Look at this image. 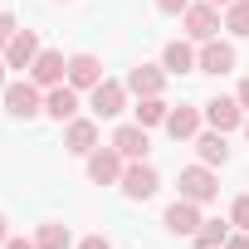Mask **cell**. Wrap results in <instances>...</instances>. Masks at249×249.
I'll list each match as a JSON object with an SVG mask.
<instances>
[{
    "mask_svg": "<svg viewBox=\"0 0 249 249\" xmlns=\"http://www.w3.org/2000/svg\"><path fill=\"white\" fill-rule=\"evenodd\" d=\"M230 220H234V230H249V196H239L230 205Z\"/></svg>",
    "mask_w": 249,
    "mask_h": 249,
    "instance_id": "d4e9b609",
    "label": "cell"
},
{
    "mask_svg": "<svg viewBox=\"0 0 249 249\" xmlns=\"http://www.w3.org/2000/svg\"><path fill=\"white\" fill-rule=\"evenodd\" d=\"M210 5H215V10H230V5H234V0H210Z\"/></svg>",
    "mask_w": 249,
    "mask_h": 249,
    "instance_id": "d6a6232c",
    "label": "cell"
},
{
    "mask_svg": "<svg viewBox=\"0 0 249 249\" xmlns=\"http://www.w3.org/2000/svg\"><path fill=\"white\" fill-rule=\"evenodd\" d=\"M225 30L239 35V39H249V0H234V5L225 10Z\"/></svg>",
    "mask_w": 249,
    "mask_h": 249,
    "instance_id": "603a6c76",
    "label": "cell"
},
{
    "mask_svg": "<svg viewBox=\"0 0 249 249\" xmlns=\"http://www.w3.org/2000/svg\"><path fill=\"white\" fill-rule=\"evenodd\" d=\"M234 98H239V107L249 112V78H239V88H234Z\"/></svg>",
    "mask_w": 249,
    "mask_h": 249,
    "instance_id": "f1b7e54d",
    "label": "cell"
},
{
    "mask_svg": "<svg viewBox=\"0 0 249 249\" xmlns=\"http://www.w3.org/2000/svg\"><path fill=\"white\" fill-rule=\"evenodd\" d=\"M205 122H210L215 132L244 127V107H239V98H210V103H205Z\"/></svg>",
    "mask_w": 249,
    "mask_h": 249,
    "instance_id": "5bb4252c",
    "label": "cell"
},
{
    "mask_svg": "<svg viewBox=\"0 0 249 249\" xmlns=\"http://www.w3.org/2000/svg\"><path fill=\"white\" fill-rule=\"evenodd\" d=\"M122 196L127 200H152L157 191H161V176H157V166L152 161H127V171H122Z\"/></svg>",
    "mask_w": 249,
    "mask_h": 249,
    "instance_id": "277c9868",
    "label": "cell"
},
{
    "mask_svg": "<svg viewBox=\"0 0 249 249\" xmlns=\"http://www.w3.org/2000/svg\"><path fill=\"white\" fill-rule=\"evenodd\" d=\"M122 107H127V83H117V78H103L93 93H88V112L98 117V122H107V117H117Z\"/></svg>",
    "mask_w": 249,
    "mask_h": 249,
    "instance_id": "52a82bcc",
    "label": "cell"
},
{
    "mask_svg": "<svg viewBox=\"0 0 249 249\" xmlns=\"http://www.w3.org/2000/svg\"><path fill=\"white\" fill-rule=\"evenodd\" d=\"M5 69H10V64H5V59H0V93H5Z\"/></svg>",
    "mask_w": 249,
    "mask_h": 249,
    "instance_id": "1f68e13d",
    "label": "cell"
},
{
    "mask_svg": "<svg viewBox=\"0 0 249 249\" xmlns=\"http://www.w3.org/2000/svg\"><path fill=\"white\" fill-rule=\"evenodd\" d=\"M15 35H20V25H15V15H10V10H0V54L10 49V39H15Z\"/></svg>",
    "mask_w": 249,
    "mask_h": 249,
    "instance_id": "cb8c5ba5",
    "label": "cell"
},
{
    "mask_svg": "<svg viewBox=\"0 0 249 249\" xmlns=\"http://www.w3.org/2000/svg\"><path fill=\"white\" fill-rule=\"evenodd\" d=\"M5 112L10 117H20V122H30V117H39L44 112V88L39 83H30V78H20V83H5Z\"/></svg>",
    "mask_w": 249,
    "mask_h": 249,
    "instance_id": "6da1fadb",
    "label": "cell"
},
{
    "mask_svg": "<svg viewBox=\"0 0 249 249\" xmlns=\"http://www.w3.org/2000/svg\"><path fill=\"white\" fill-rule=\"evenodd\" d=\"M127 93H137V98H157L161 88H166V69L161 64H137V69H127Z\"/></svg>",
    "mask_w": 249,
    "mask_h": 249,
    "instance_id": "4fadbf2b",
    "label": "cell"
},
{
    "mask_svg": "<svg viewBox=\"0 0 249 249\" xmlns=\"http://www.w3.org/2000/svg\"><path fill=\"white\" fill-rule=\"evenodd\" d=\"M0 249H39V244H35V239H5Z\"/></svg>",
    "mask_w": 249,
    "mask_h": 249,
    "instance_id": "f546056e",
    "label": "cell"
},
{
    "mask_svg": "<svg viewBox=\"0 0 249 249\" xmlns=\"http://www.w3.org/2000/svg\"><path fill=\"white\" fill-rule=\"evenodd\" d=\"M244 137H249V117H244Z\"/></svg>",
    "mask_w": 249,
    "mask_h": 249,
    "instance_id": "836d02e7",
    "label": "cell"
},
{
    "mask_svg": "<svg viewBox=\"0 0 249 249\" xmlns=\"http://www.w3.org/2000/svg\"><path fill=\"white\" fill-rule=\"evenodd\" d=\"M225 249H249V230H239V234H230V239H225Z\"/></svg>",
    "mask_w": 249,
    "mask_h": 249,
    "instance_id": "4316f807",
    "label": "cell"
},
{
    "mask_svg": "<svg viewBox=\"0 0 249 249\" xmlns=\"http://www.w3.org/2000/svg\"><path fill=\"white\" fill-rule=\"evenodd\" d=\"M230 234H234V220H200V230L191 239H196V249H225Z\"/></svg>",
    "mask_w": 249,
    "mask_h": 249,
    "instance_id": "ffe728a7",
    "label": "cell"
},
{
    "mask_svg": "<svg viewBox=\"0 0 249 249\" xmlns=\"http://www.w3.org/2000/svg\"><path fill=\"white\" fill-rule=\"evenodd\" d=\"M30 83H39V88H59V83H69V59H64L59 49H39V59L30 64Z\"/></svg>",
    "mask_w": 249,
    "mask_h": 249,
    "instance_id": "ba28073f",
    "label": "cell"
},
{
    "mask_svg": "<svg viewBox=\"0 0 249 249\" xmlns=\"http://www.w3.org/2000/svg\"><path fill=\"white\" fill-rule=\"evenodd\" d=\"M137 122H142V127H166V112H171V103L157 93V98H137Z\"/></svg>",
    "mask_w": 249,
    "mask_h": 249,
    "instance_id": "44dd1931",
    "label": "cell"
},
{
    "mask_svg": "<svg viewBox=\"0 0 249 249\" xmlns=\"http://www.w3.org/2000/svg\"><path fill=\"white\" fill-rule=\"evenodd\" d=\"M234 64H239V54H234V44H230V39H220V35H215V39H205V44L196 49V69H200V73L225 78Z\"/></svg>",
    "mask_w": 249,
    "mask_h": 249,
    "instance_id": "8992f818",
    "label": "cell"
},
{
    "mask_svg": "<svg viewBox=\"0 0 249 249\" xmlns=\"http://www.w3.org/2000/svg\"><path fill=\"white\" fill-rule=\"evenodd\" d=\"M44 112H49L54 122H73V117H78V88H69V83L44 88Z\"/></svg>",
    "mask_w": 249,
    "mask_h": 249,
    "instance_id": "e0dca14e",
    "label": "cell"
},
{
    "mask_svg": "<svg viewBox=\"0 0 249 249\" xmlns=\"http://www.w3.org/2000/svg\"><path fill=\"white\" fill-rule=\"evenodd\" d=\"M161 225H166V230H171L176 239H186V234H196V230H200V205L181 196V200H171V205H166Z\"/></svg>",
    "mask_w": 249,
    "mask_h": 249,
    "instance_id": "8fae6325",
    "label": "cell"
},
{
    "mask_svg": "<svg viewBox=\"0 0 249 249\" xmlns=\"http://www.w3.org/2000/svg\"><path fill=\"white\" fill-rule=\"evenodd\" d=\"M186 5H191V0H157L161 15H186Z\"/></svg>",
    "mask_w": 249,
    "mask_h": 249,
    "instance_id": "484cf974",
    "label": "cell"
},
{
    "mask_svg": "<svg viewBox=\"0 0 249 249\" xmlns=\"http://www.w3.org/2000/svg\"><path fill=\"white\" fill-rule=\"evenodd\" d=\"M0 59H5L10 69H20V73H30V64L39 59V35H35V30H20V35L10 39V49L0 54Z\"/></svg>",
    "mask_w": 249,
    "mask_h": 249,
    "instance_id": "2e32d148",
    "label": "cell"
},
{
    "mask_svg": "<svg viewBox=\"0 0 249 249\" xmlns=\"http://www.w3.org/2000/svg\"><path fill=\"white\" fill-rule=\"evenodd\" d=\"M64 147H69L73 157H88V152L98 147V117H73V122H64Z\"/></svg>",
    "mask_w": 249,
    "mask_h": 249,
    "instance_id": "9a60e30c",
    "label": "cell"
},
{
    "mask_svg": "<svg viewBox=\"0 0 249 249\" xmlns=\"http://www.w3.org/2000/svg\"><path fill=\"white\" fill-rule=\"evenodd\" d=\"M200 122H205V107L181 103V107H171V112H166V132H171L176 142H196V137H200Z\"/></svg>",
    "mask_w": 249,
    "mask_h": 249,
    "instance_id": "7c38bea8",
    "label": "cell"
},
{
    "mask_svg": "<svg viewBox=\"0 0 249 249\" xmlns=\"http://www.w3.org/2000/svg\"><path fill=\"white\" fill-rule=\"evenodd\" d=\"M225 137H230V132H215V127L196 137V152H200L205 166H225V161H230V142H225Z\"/></svg>",
    "mask_w": 249,
    "mask_h": 249,
    "instance_id": "ac0fdd59",
    "label": "cell"
},
{
    "mask_svg": "<svg viewBox=\"0 0 249 249\" xmlns=\"http://www.w3.org/2000/svg\"><path fill=\"white\" fill-rule=\"evenodd\" d=\"M161 69H166V73H191V69H196V49H191V39H171V44L161 49Z\"/></svg>",
    "mask_w": 249,
    "mask_h": 249,
    "instance_id": "d6986e66",
    "label": "cell"
},
{
    "mask_svg": "<svg viewBox=\"0 0 249 249\" xmlns=\"http://www.w3.org/2000/svg\"><path fill=\"white\" fill-rule=\"evenodd\" d=\"M181 25H186V39H196V44H205V39H215V35L225 30V20H220V10L210 5V0H200V5H186Z\"/></svg>",
    "mask_w": 249,
    "mask_h": 249,
    "instance_id": "5b68a950",
    "label": "cell"
},
{
    "mask_svg": "<svg viewBox=\"0 0 249 249\" xmlns=\"http://www.w3.org/2000/svg\"><path fill=\"white\" fill-rule=\"evenodd\" d=\"M10 239V220H5V210H0V244Z\"/></svg>",
    "mask_w": 249,
    "mask_h": 249,
    "instance_id": "4dcf8cb0",
    "label": "cell"
},
{
    "mask_svg": "<svg viewBox=\"0 0 249 249\" xmlns=\"http://www.w3.org/2000/svg\"><path fill=\"white\" fill-rule=\"evenodd\" d=\"M98 83H103V59L98 54H69V88L93 93Z\"/></svg>",
    "mask_w": 249,
    "mask_h": 249,
    "instance_id": "30bf717a",
    "label": "cell"
},
{
    "mask_svg": "<svg viewBox=\"0 0 249 249\" xmlns=\"http://www.w3.org/2000/svg\"><path fill=\"white\" fill-rule=\"evenodd\" d=\"M83 161H88V181H93V186H117L122 171H127V157H122L112 142H107V147H93Z\"/></svg>",
    "mask_w": 249,
    "mask_h": 249,
    "instance_id": "7a4b0ae2",
    "label": "cell"
},
{
    "mask_svg": "<svg viewBox=\"0 0 249 249\" xmlns=\"http://www.w3.org/2000/svg\"><path fill=\"white\" fill-rule=\"evenodd\" d=\"M35 244H39V249H73V230L59 225V220H49V225L35 230Z\"/></svg>",
    "mask_w": 249,
    "mask_h": 249,
    "instance_id": "7402d4cb",
    "label": "cell"
},
{
    "mask_svg": "<svg viewBox=\"0 0 249 249\" xmlns=\"http://www.w3.org/2000/svg\"><path fill=\"white\" fill-rule=\"evenodd\" d=\"M112 147L127 157V161H147V152H152V137H147V127L142 122H122V127L112 132Z\"/></svg>",
    "mask_w": 249,
    "mask_h": 249,
    "instance_id": "9c48e42d",
    "label": "cell"
},
{
    "mask_svg": "<svg viewBox=\"0 0 249 249\" xmlns=\"http://www.w3.org/2000/svg\"><path fill=\"white\" fill-rule=\"evenodd\" d=\"M181 196L196 200V205H210V200L220 196V176H215V166H205V161L186 166V171H181Z\"/></svg>",
    "mask_w": 249,
    "mask_h": 249,
    "instance_id": "3957f363",
    "label": "cell"
},
{
    "mask_svg": "<svg viewBox=\"0 0 249 249\" xmlns=\"http://www.w3.org/2000/svg\"><path fill=\"white\" fill-rule=\"evenodd\" d=\"M78 249H112V244H107V239H103V234H88V239H83V244H78Z\"/></svg>",
    "mask_w": 249,
    "mask_h": 249,
    "instance_id": "83f0119b",
    "label": "cell"
}]
</instances>
